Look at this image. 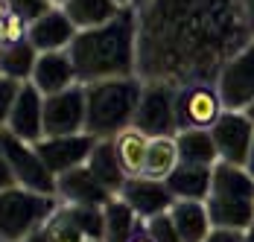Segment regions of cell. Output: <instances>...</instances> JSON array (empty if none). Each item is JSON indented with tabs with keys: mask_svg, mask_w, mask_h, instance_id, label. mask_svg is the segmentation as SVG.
Segmentation results:
<instances>
[{
	"mask_svg": "<svg viewBox=\"0 0 254 242\" xmlns=\"http://www.w3.org/2000/svg\"><path fill=\"white\" fill-rule=\"evenodd\" d=\"M204 204L213 228L249 231L254 225V178L249 170L219 161L213 167V181Z\"/></svg>",
	"mask_w": 254,
	"mask_h": 242,
	"instance_id": "4",
	"label": "cell"
},
{
	"mask_svg": "<svg viewBox=\"0 0 254 242\" xmlns=\"http://www.w3.org/2000/svg\"><path fill=\"white\" fill-rule=\"evenodd\" d=\"M91 242H102V240H91Z\"/></svg>",
	"mask_w": 254,
	"mask_h": 242,
	"instance_id": "45",
	"label": "cell"
},
{
	"mask_svg": "<svg viewBox=\"0 0 254 242\" xmlns=\"http://www.w3.org/2000/svg\"><path fill=\"white\" fill-rule=\"evenodd\" d=\"M176 143L181 164H196V167H216L219 164V152H216L210 128H181L176 134Z\"/></svg>",
	"mask_w": 254,
	"mask_h": 242,
	"instance_id": "20",
	"label": "cell"
},
{
	"mask_svg": "<svg viewBox=\"0 0 254 242\" xmlns=\"http://www.w3.org/2000/svg\"><path fill=\"white\" fill-rule=\"evenodd\" d=\"M38 61V50L29 41H18V44H0V76L15 79V82H29L32 70Z\"/></svg>",
	"mask_w": 254,
	"mask_h": 242,
	"instance_id": "24",
	"label": "cell"
},
{
	"mask_svg": "<svg viewBox=\"0 0 254 242\" xmlns=\"http://www.w3.org/2000/svg\"><path fill=\"white\" fill-rule=\"evenodd\" d=\"M76 24L67 18V12L62 6H50L41 18H35L29 24L26 41L38 53H50V50H67L70 41L76 38Z\"/></svg>",
	"mask_w": 254,
	"mask_h": 242,
	"instance_id": "16",
	"label": "cell"
},
{
	"mask_svg": "<svg viewBox=\"0 0 254 242\" xmlns=\"http://www.w3.org/2000/svg\"><path fill=\"white\" fill-rule=\"evenodd\" d=\"M18 181H15V172L9 167V161H6V152H3V146H0V193L3 190H9V187H15Z\"/></svg>",
	"mask_w": 254,
	"mask_h": 242,
	"instance_id": "33",
	"label": "cell"
},
{
	"mask_svg": "<svg viewBox=\"0 0 254 242\" xmlns=\"http://www.w3.org/2000/svg\"><path fill=\"white\" fill-rule=\"evenodd\" d=\"M246 114H249V120H252V125H254V102L249 105V108H246Z\"/></svg>",
	"mask_w": 254,
	"mask_h": 242,
	"instance_id": "38",
	"label": "cell"
},
{
	"mask_svg": "<svg viewBox=\"0 0 254 242\" xmlns=\"http://www.w3.org/2000/svg\"><path fill=\"white\" fill-rule=\"evenodd\" d=\"M243 3V12H246V21H249V29L254 32V0H240Z\"/></svg>",
	"mask_w": 254,
	"mask_h": 242,
	"instance_id": "34",
	"label": "cell"
},
{
	"mask_svg": "<svg viewBox=\"0 0 254 242\" xmlns=\"http://www.w3.org/2000/svg\"><path fill=\"white\" fill-rule=\"evenodd\" d=\"M44 97L59 94V91H67L79 85V73L73 67V59L67 50H50V53H38V61H35V70L29 79Z\"/></svg>",
	"mask_w": 254,
	"mask_h": 242,
	"instance_id": "17",
	"label": "cell"
},
{
	"mask_svg": "<svg viewBox=\"0 0 254 242\" xmlns=\"http://www.w3.org/2000/svg\"><path fill=\"white\" fill-rule=\"evenodd\" d=\"M176 88L178 85H170V82H146L131 125H137L149 137H173V134H178Z\"/></svg>",
	"mask_w": 254,
	"mask_h": 242,
	"instance_id": "6",
	"label": "cell"
},
{
	"mask_svg": "<svg viewBox=\"0 0 254 242\" xmlns=\"http://www.w3.org/2000/svg\"><path fill=\"white\" fill-rule=\"evenodd\" d=\"M252 38L240 0H149L137 9V76L170 85L216 82Z\"/></svg>",
	"mask_w": 254,
	"mask_h": 242,
	"instance_id": "1",
	"label": "cell"
},
{
	"mask_svg": "<svg viewBox=\"0 0 254 242\" xmlns=\"http://www.w3.org/2000/svg\"><path fill=\"white\" fill-rule=\"evenodd\" d=\"M246 242H254V225L249 228V231H246Z\"/></svg>",
	"mask_w": 254,
	"mask_h": 242,
	"instance_id": "39",
	"label": "cell"
},
{
	"mask_svg": "<svg viewBox=\"0 0 254 242\" xmlns=\"http://www.w3.org/2000/svg\"><path fill=\"white\" fill-rule=\"evenodd\" d=\"M53 3H56V6H62V3H64V0H53Z\"/></svg>",
	"mask_w": 254,
	"mask_h": 242,
	"instance_id": "43",
	"label": "cell"
},
{
	"mask_svg": "<svg viewBox=\"0 0 254 242\" xmlns=\"http://www.w3.org/2000/svg\"><path fill=\"white\" fill-rule=\"evenodd\" d=\"M67 53L82 85L117 76H137V9L123 6L120 15L108 24L79 29Z\"/></svg>",
	"mask_w": 254,
	"mask_h": 242,
	"instance_id": "2",
	"label": "cell"
},
{
	"mask_svg": "<svg viewBox=\"0 0 254 242\" xmlns=\"http://www.w3.org/2000/svg\"><path fill=\"white\" fill-rule=\"evenodd\" d=\"M26 32H29V24H26L21 15L6 12V15L0 18V44H18V41H26Z\"/></svg>",
	"mask_w": 254,
	"mask_h": 242,
	"instance_id": "29",
	"label": "cell"
},
{
	"mask_svg": "<svg viewBox=\"0 0 254 242\" xmlns=\"http://www.w3.org/2000/svg\"><path fill=\"white\" fill-rule=\"evenodd\" d=\"M149 140H152V137L143 134L137 125H128V128L117 131V134L111 137L114 152H117V161H120V167H123V172H126L128 178H134V175L143 172V161H146Z\"/></svg>",
	"mask_w": 254,
	"mask_h": 242,
	"instance_id": "22",
	"label": "cell"
},
{
	"mask_svg": "<svg viewBox=\"0 0 254 242\" xmlns=\"http://www.w3.org/2000/svg\"><path fill=\"white\" fill-rule=\"evenodd\" d=\"M59 198L47 193L26 190L21 184L0 193V237L9 242H24L47 225V219L59 210Z\"/></svg>",
	"mask_w": 254,
	"mask_h": 242,
	"instance_id": "5",
	"label": "cell"
},
{
	"mask_svg": "<svg viewBox=\"0 0 254 242\" xmlns=\"http://www.w3.org/2000/svg\"><path fill=\"white\" fill-rule=\"evenodd\" d=\"M6 128H9L12 134L29 140V143H38V140L44 137V94H41L32 82H24V85H21Z\"/></svg>",
	"mask_w": 254,
	"mask_h": 242,
	"instance_id": "14",
	"label": "cell"
},
{
	"mask_svg": "<svg viewBox=\"0 0 254 242\" xmlns=\"http://www.w3.org/2000/svg\"><path fill=\"white\" fill-rule=\"evenodd\" d=\"M117 195L137 213L140 222H146V219H152V216H161V213H170V207L176 204V195L170 193L167 181L146 178V175L128 178Z\"/></svg>",
	"mask_w": 254,
	"mask_h": 242,
	"instance_id": "13",
	"label": "cell"
},
{
	"mask_svg": "<svg viewBox=\"0 0 254 242\" xmlns=\"http://www.w3.org/2000/svg\"><path fill=\"white\" fill-rule=\"evenodd\" d=\"M143 3H149V0H131V3H128V6H134V9H140V6H143Z\"/></svg>",
	"mask_w": 254,
	"mask_h": 242,
	"instance_id": "40",
	"label": "cell"
},
{
	"mask_svg": "<svg viewBox=\"0 0 254 242\" xmlns=\"http://www.w3.org/2000/svg\"><path fill=\"white\" fill-rule=\"evenodd\" d=\"M246 170H249V175L254 178V143H252V152H249V161H246Z\"/></svg>",
	"mask_w": 254,
	"mask_h": 242,
	"instance_id": "36",
	"label": "cell"
},
{
	"mask_svg": "<svg viewBox=\"0 0 254 242\" xmlns=\"http://www.w3.org/2000/svg\"><path fill=\"white\" fill-rule=\"evenodd\" d=\"M181 164L178 158V143L176 134L173 137H152L149 149H146V161H143V172L146 178H158V181H167V175Z\"/></svg>",
	"mask_w": 254,
	"mask_h": 242,
	"instance_id": "26",
	"label": "cell"
},
{
	"mask_svg": "<svg viewBox=\"0 0 254 242\" xmlns=\"http://www.w3.org/2000/svg\"><path fill=\"white\" fill-rule=\"evenodd\" d=\"M97 140L100 137H94L91 131H82V134H67V137H41L35 143V149L44 158V164L50 167V172L59 178L62 172L88 164Z\"/></svg>",
	"mask_w": 254,
	"mask_h": 242,
	"instance_id": "12",
	"label": "cell"
},
{
	"mask_svg": "<svg viewBox=\"0 0 254 242\" xmlns=\"http://www.w3.org/2000/svg\"><path fill=\"white\" fill-rule=\"evenodd\" d=\"M216 91L228 111H246L254 102V38L222 64Z\"/></svg>",
	"mask_w": 254,
	"mask_h": 242,
	"instance_id": "9",
	"label": "cell"
},
{
	"mask_svg": "<svg viewBox=\"0 0 254 242\" xmlns=\"http://www.w3.org/2000/svg\"><path fill=\"white\" fill-rule=\"evenodd\" d=\"M213 167H196V164H178L167 175V187L176 195V201H204L210 193Z\"/></svg>",
	"mask_w": 254,
	"mask_h": 242,
	"instance_id": "18",
	"label": "cell"
},
{
	"mask_svg": "<svg viewBox=\"0 0 254 242\" xmlns=\"http://www.w3.org/2000/svg\"><path fill=\"white\" fill-rule=\"evenodd\" d=\"M62 9L76 24V29H91V26L108 24L111 18H117L123 6L117 0H64Z\"/></svg>",
	"mask_w": 254,
	"mask_h": 242,
	"instance_id": "23",
	"label": "cell"
},
{
	"mask_svg": "<svg viewBox=\"0 0 254 242\" xmlns=\"http://www.w3.org/2000/svg\"><path fill=\"white\" fill-rule=\"evenodd\" d=\"M210 134H213V143H216V152H219L222 164L246 167L254 143V125L246 111H228L225 108L219 114V120L210 125Z\"/></svg>",
	"mask_w": 254,
	"mask_h": 242,
	"instance_id": "11",
	"label": "cell"
},
{
	"mask_svg": "<svg viewBox=\"0 0 254 242\" xmlns=\"http://www.w3.org/2000/svg\"><path fill=\"white\" fill-rule=\"evenodd\" d=\"M128 242H152V237H149V234H146V228H143V222H140V228L131 234V240H128Z\"/></svg>",
	"mask_w": 254,
	"mask_h": 242,
	"instance_id": "35",
	"label": "cell"
},
{
	"mask_svg": "<svg viewBox=\"0 0 254 242\" xmlns=\"http://www.w3.org/2000/svg\"><path fill=\"white\" fill-rule=\"evenodd\" d=\"M85 125H88V97L82 82L67 91L44 97V137L82 134Z\"/></svg>",
	"mask_w": 254,
	"mask_h": 242,
	"instance_id": "10",
	"label": "cell"
},
{
	"mask_svg": "<svg viewBox=\"0 0 254 242\" xmlns=\"http://www.w3.org/2000/svg\"><path fill=\"white\" fill-rule=\"evenodd\" d=\"M6 12H9V3H6V0H0V18H3Z\"/></svg>",
	"mask_w": 254,
	"mask_h": 242,
	"instance_id": "37",
	"label": "cell"
},
{
	"mask_svg": "<svg viewBox=\"0 0 254 242\" xmlns=\"http://www.w3.org/2000/svg\"><path fill=\"white\" fill-rule=\"evenodd\" d=\"M50 3H53V0H50Z\"/></svg>",
	"mask_w": 254,
	"mask_h": 242,
	"instance_id": "46",
	"label": "cell"
},
{
	"mask_svg": "<svg viewBox=\"0 0 254 242\" xmlns=\"http://www.w3.org/2000/svg\"><path fill=\"white\" fill-rule=\"evenodd\" d=\"M56 198H59L62 204L105 207V204L114 198V193H111V190H105L100 181H97V175L82 164V167L62 172V175L56 178Z\"/></svg>",
	"mask_w": 254,
	"mask_h": 242,
	"instance_id": "15",
	"label": "cell"
},
{
	"mask_svg": "<svg viewBox=\"0 0 254 242\" xmlns=\"http://www.w3.org/2000/svg\"><path fill=\"white\" fill-rule=\"evenodd\" d=\"M0 146L6 152V161L15 172V181L26 187V190H35V193H47L56 195V175L50 172V167L44 164V158L38 155L35 143H29L24 137L12 134L9 128L0 131Z\"/></svg>",
	"mask_w": 254,
	"mask_h": 242,
	"instance_id": "7",
	"label": "cell"
},
{
	"mask_svg": "<svg viewBox=\"0 0 254 242\" xmlns=\"http://www.w3.org/2000/svg\"><path fill=\"white\" fill-rule=\"evenodd\" d=\"M18 91H21V82L0 76V131H3L6 122H9V114H12V105H15Z\"/></svg>",
	"mask_w": 254,
	"mask_h": 242,
	"instance_id": "31",
	"label": "cell"
},
{
	"mask_svg": "<svg viewBox=\"0 0 254 242\" xmlns=\"http://www.w3.org/2000/svg\"><path fill=\"white\" fill-rule=\"evenodd\" d=\"M24 242H44V240H41V234H35V237H29V240H24Z\"/></svg>",
	"mask_w": 254,
	"mask_h": 242,
	"instance_id": "41",
	"label": "cell"
},
{
	"mask_svg": "<svg viewBox=\"0 0 254 242\" xmlns=\"http://www.w3.org/2000/svg\"><path fill=\"white\" fill-rule=\"evenodd\" d=\"M225 111L216 82H184L176 88V117H178V131L181 128H210L219 120V114Z\"/></svg>",
	"mask_w": 254,
	"mask_h": 242,
	"instance_id": "8",
	"label": "cell"
},
{
	"mask_svg": "<svg viewBox=\"0 0 254 242\" xmlns=\"http://www.w3.org/2000/svg\"><path fill=\"white\" fill-rule=\"evenodd\" d=\"M117 3H120V6H128V3H131V0H117Z\"/></svg>",
	"mask_w": 254,
	"mask_h": 242,
	"instance_id": "42",
	"label": "cell"
},
{
	"mask_svg": "<svg viewBox=\"0 0 254 242\" xmlns=\"http://www.w3.org/2000/svg\"><path fill=\"white\" fill-rule=\"evenodd\" d=\"M6 3H9V12L21 15L26 24H32V21L41 18L50 6H56V3H50V0H6Z\"/></svg>",
	"mask_w": 254,
	"mask_h": 242,
	"instance_id": "30",
	"label": "cell"
},
{
	"mask_svg": "<svg viewBox=\"0 0 254 242\" xmlns=\"http://www.w3.org/2000/svg\"><path fill=\"white\" fill-rule=\"evenodd\" d=\"M170 216L184 242H204L213 231V222H210L204 201H176L170 207Z\"/></svg>",
	"mask_w": 254,
	"mask_h": 242,
	"instance_id": "19",
	"label": "cell"
},
{
	"mask_svg": "<svg viewBox=\"0 0 254 242\" xmlns=\"http://www.w3.org/2000/svg\"><path fill=\"white\" fill-rule=\"evenodd\" d=\"M85 167L94 172V175H97V181H100L105 190H111L114 195L120 193V190H123V184L128 181V175L123 172L120 161H117V152H114L111 137L97 140V146H94V152H91V158H88V164H85Z\"/></svg>",
	"mask_w": 254,
	"mask_h": 242,
	"instance_id": "21",
	"label": "cell"
},
{
	"mask_svg": "<svg viewBox=\"0 0 254 242\" xmlns=\"http://www.w3.org/2000/svg\"><path fill=\"white\" fill-rule=\"evenodd\" d=\"M102 213H105V234H102V242H128L131 234L140 228L137 213L128 207L120 195H114V198L102 207Z\"/></svg>",
	"mask_w": 254,
	"mask_h": 242,
	"instance_id": "25",
	"label": "cell"
},
{
	"mask_svg": "<svg viewBox=\"0 0 254 242\" xmlns=\"http://www.w3.org/2000/svg\"><path fill=\"white\" fill-rule=\"evenodd\" d=\"M143 85L146 82L140 76H117V79H100V82L85 85V97H88L85 131L105 140V137H114L117 131L128 128L134 120Z\"/></svg>",
	"mask_w": 254,
	"mask_h": 242,
	"instance_id": "3",
	"label": "cell"
},
{
	"mask_svg": "<svg viewBox=\"0 0 254 242\" xmlns=\"http://www.w3.org/2000/svg\"><path fill=\"white\" fill-rule=\"evenodd\" d=\"M204 242H246V231L237 228H213Z\"/></svg>",
	"mask_w": 254,
	"mask_h": 242,
	"instance_id": "32",
	"label": "cell"
},
{
	"mask_svg": "<svg viewBox=\"0 0 254 242\" xmlns=\"http://www.w3.org/2000/svg\"><path fill=\"white\" fill-rule=\"evenodd\" d=\"M143 228H146V234L152 237V242H184L170 213H161V216L146 219V222H143Z\"/></svg>",
	"mask_w": 254,
	"mask_h": 242,
	"instance_id": "28",
	"label": "cell"
},
{
	"mask_svg": "<svg viewBox=\"0 0 254 242\" xmlns=\"http://www.w3.org/2000/svg\"><path fill=\"white\" fill-rule=\"evenodd\" d=\"M41 240L44 242H91L76 228V222L67 216V210H64L62 204H59V210L47 219V225L41 228Z\"/></svg>",
	"mask_w": 254,
	"mask_h": 242,
	"instance_id": "27",
	"label": "cell"
},
{
	"mask_svg": "<svg viewBox=\"0 0 254 242\" xmlns=\"http://www.w3.org/2000/svg\"><path fill=\"white\" fill-rule=\"evenodd\" d=\"M0 242H9V240H3V237H0Z\"/></svg>",
	"mask_w": 254,
	"mask_h": 242,
	"instance_id": "44",
	"label": "cell"
}]
</instances>
